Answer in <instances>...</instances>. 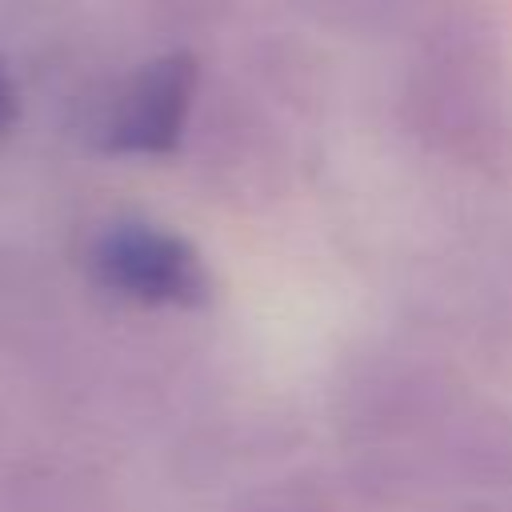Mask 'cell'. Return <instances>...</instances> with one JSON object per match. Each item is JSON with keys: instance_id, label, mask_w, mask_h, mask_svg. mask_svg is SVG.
<instances>
[{"instance_id": "1", "label": "cell", "mask_w": 512, "mask_h": 512, "mask_svg": "<svg viewBox=\"0 0 512 512\" xmlns=\"http://www.w3.org/2000/svg\"><path fill=\"white\" fill-rule=\"evenodd\" d=\"M92 276L136 304L196 308L212 296V272L200 248L152 220H112L88 248Z\"/></svg>"}, {"instance_id": "2", "label": "cell", "mask_w": 512, "mask_h": 512, "mask_svg": "<svg viewBox=\"0 0 512 512\" xmlns=\"http://www.w3.org/2000/svg\"><path fill=\"white\" fill-rule=\"evenodd\" d=\"M200 88V60L188 48H172L148 60L108 104L96 136L100 148L120 156H168L176 152L192 100Z\"/></svg>"}, {"instance_id": "3", "label": "cell", "mask_w": 512, "mask_h": 512, "mask_svg": "<svg viewBox=\"0 0 512 512\" xmlns=\"http://www.w3.org/2000/svg\"><path fill=\"white\" fill-rule=\"evenodd\" d=\"M16 116H20V100H16V84H12V76H8V68H4V60H0V140L12 132V124H16Z\"/></svg>"}]
</instances>
